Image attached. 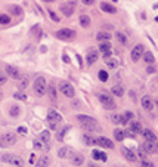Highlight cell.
Wrapping results in <instances>:
<instances>
[{"label":"cell","mask_w":158,"mask_h":167,"mask_svg":"<svg viewBox=\"0 0 158 167\" xmlns=\"http://www.w3.org/2000/svg\"><path fill=\"white\" fill-rule=\"evenodd\" d=\"M62 58H64V61H65L67 64H70V62H71L70 58H68V55H65V53H64V56H62Z\"/></svg>","instance_id":"obj_53"},{"label":"cell","mask_w":158,"mask_h":167,"mask_svg":"<svg viewBox=\"0 0 158 167\" xmlns=\"http://www.w3.org/2000/svg\"><path fill=\"white\" fill-rule=\"evenodd\" d=\"M142 150L145 151L146 154H152L157 151V142H149V141H145V144L141 147Z\"/></svg>","instance_id":"obj_11"},{"label":"cell","mask_w":158,"mask_h":167,"mask_svg":"<svg viewBox=\"0 0 158 167\" xmlns=\"http://www.w3.org/2000/svg\"><path fill=\"white\" fill-rule=\"evenodd\" d=\"M115 37H117V40H118L120 43H123V45H126V43H127V37H126V34L117 33V34H115Z\"/></svg>","instance_id":"obj_36"},{"label":"cell","mask_w":158,"mask_h":167,"mask_svg":"<svg viewBox=\"0 0 158 167\" xmlns=\"http://www.w3.org/2000/svg\"><path fill=\"white\" fill-rule=\"evenodd\" d=\"M56 37L61 39V40H70L72 37H75V31L68 30V28H62V30H59V31L56 33Z\"/></svg>","instance_id":"obj_7"},{"label":"cell","mask_w":158,"mask_h":167,"mask_svg":"<svg viewBox=\"0 0 158 167\" xmlns=\"http://www.w3.org/2000/svg\"><path fill=\"white\" fill-rule=\"evenodd\" d=\"M99 79H101L102 82H106V80H108V73H106L105 70H101V71H99Z\"/></svg>","instance_id":"obj_40"},{"label":"cell","mask_w":158,"mask_h":167,"mask_svg":"<svg viewBox=\"0 0 158 167\" xmlns=\"http://www.w3.org/2000/svg\"><path fill=\"white\" fill-rule=\"evenodd\" d=\"M111 93H112L114 96H123L124 95V87L121 86V84H115V86H112Z\"/></svg>","instance_id":"obj_20"},{"label":"cell","mask_w":158,"mask_h":167,"mask_svg":"<svg viewBox=\"0 0 158 167\" xmlns=\"http://www.w3.org/2000/svg\"><path fill=\"white\" fill-rule=\"evenodd\" d=\"M49 164H50V158L47 155H41L37 163V167H49Z\"/></svg>","instance_id":"obj_23"},{"label":"cell","mask_w":158,"mask_h":167,"mask_svg":"<svg viewBox=\"0 0 158 167\" xmlns=\"http://www.w3.org/2000/svg\"><path fill=\"white\" fill-rule=\"evenodd\" d=\"M5 83H6V76H5V74H0V86H3Z\"/></svg>","instance_id":"obj_48"},{"label":"cell","mask_w":158,"mask_h":167,"mask_svg":"<svg viewBox=\"0 0 158 167\" xmlns=\"http://www.w3.org/2000/svg\"><path fill=\"white\" fill-rule=\"evenodd\" d=\"M96 39H98V42H99V43H102V42H108V40L111 39V34H108V33H98Z\"/></svg>","instance_id":"obj_30"},{"label":"cell","mask_w":158,"mask_h":167,"mask_svg":"<svg viewBox=\"0 0 158 167\" xmlns=\"http://www.w3.org/2000/svg\"><path fill=\"white\" fill-rule=\"evenodd\" d=\"M143 52H145V46L143 45H136L133 50H132V61H139L142 58V55H143Z\"/></svg>","instance_id":"obj_8"},{"label":"cell","mask_w":158,"mask_h":167,"mask_svg":"<svg viewBox=\"0 0 158 167\" xmlns=\"http://www.w3.org/2000/svg\"><path fill=\"white\" fill-rule=\"evenodd\" d=\"M74 9H75V0L67 2L65 5H61V12H62L65 17H71V15L74 14Z\"/></svg>","instance_id":"obj_5"},{"label":"cell","mask_w":158,"mask_h":167,"mask_svg":"<svg viewBox=\"0 0 158 167\" xmlns=\"http://www.w3.org/2000/svg\"><path fill=\"white\" fill-rule=\"evenodd\" d=\"M46 90H47V93H49V98H50V99H55V98H56V89H55V86H53V84H50Z\"/></svg>","instance_id":"obj_32"},{"label":"cell","mask_w":158,"mask_h":167,"mask_svg":"<svg viewBox=\"0 0 158 167\" xmlns=\"http://www.w3.org/2000/svg\"><path fill=\"white\" fill-rule=\"evenodd\" d=\"M142 56H143V59H145V62H146V64H154V61H155L154 53H152V52H149V50H148V52H143V55H142Z\"/></svg>","instance_id":"obj_24"},{"label":"cell","mask_w":158,"mask_h":167,"mask_svg":"<svg viewBox=\"0 0 158 167\" xmlns=\"http://www.w3.org/2000/svg\"><path fill=\"white\" fill-rule=\"evenodd\" d=\"M72 155V150H71L70 147H62L61 150L58 151V157L59 158H68Z\"/></svg>","instance_id":"obj_16"},{"label":"cell","mask_w":158,"mask_h":167,"mask_svg":"<svg viewBox=\"0 0 158 167\" xmlns=\"http://www.w3.org/2000/svg\"><path fill=\"white\" fill-rule=\"evenodd\" d=\"M43 2H46V3H52V2H55V0H43Z\"/></svg>","instance_id":"obj_55"},{"label":"cell","mask_w":158,"mask_h":167,"mask_svg":"<svg viewBox=\"0 0 158 167\" xmlns=\"http://www.w3.org/2000/svg\"><path fill=\"white\" fill-rule=\"evenodd\" d=\"M112 123L114 124H121V116H118V114H115V116H112Z\"/></svg>","instance_id":"obj_42"},{"label":"cell","mask_w":158,"mask_h":167,"mask_svg":"<svg viewBox=\"0 0 158 167\" xmlns=\"http://www.w3.org/2000/svg\"><path fill=\"white\" fill-rule=\"evenodd\" d=\"M18 133H21V135H25V133H27V129L21 126V127H18Z\"/></svg>","instance_id":"obj_49"},{"label":"cell","mask_w":158,"mask_h":167,"mask_svg":"<svg viewBox=\"0 0 158 167\" xmlns=\"http://www.w3.org/2000/svg\"><path fill=\"white\" fill-rule=\"evenodd\" d=\"M14 98H15V99H19V101H27V95L22 93V92H17V93L14 95Z\"/></svg>","instance_id":"obj_38"},{"label":"cell","mask_w":158,"mask_h":167,"mask_svg":"<svg viewBox=\"0 0 158 167\" xmlns=\"http://www.w3.org/2000/svg\"><path fill=\"white\" fill-rule=\"evenodd\" d=\"M0 147H2V148L6 147V144H5V141H3V136H0Z\"/></svg>","instance_id":"obj_52"},{"label":"cell","mask_w":158,"mask_h":167,"mask_svg":"<svg viewBox=\"0 0 158 167\" xmlns=\"http://www.w3.org/2000/svg\"><path fill=\"white\" fill-rule=\"evenodd\" d=\"M146 155H148V154L142 150V148H139V150H138V155H136V157H141L142 160H145V158H146Z\"/></svg>","instance_id":"obj_44"},{"label":"cell","mask_w":158,"mask_h":167,"mask_svg":"<svg viewBox=\"0 0 158 167\" xmlns=\"http://www.w3.org/2000/svg\"><path fill=\"white\" fill-rule=\"evenodd\" d=\"M84 142H86V145H96V138H93L92 135H84Z\"/></svg>","instance_id":"obj_31"},{"label":"cell","mask_w":158,"mask_h":167,"mask_svg":"<svg viewBox=\"0 0 158 167\" xmlns=\"http://www.w3.org/2000/svg\"><path fill=\"white\" fill-rule=\"evenodd\" d=\"M27 84H28V77H24L22 80H21V83H19V90H24L25 87H27Z\"/></svg>","instance_id":"obj_39"},{"label":"cell","mask_w":158,"mask_h":167,"mask_svg":"<svg viewBox=\"0 0 158 167\" xmlns=\"http://www.w3.org/2000/svg\"><path fill=\"white\" fill-rule=\"evenodd\" d=\"M130 132H133V133H141L142 132V124L139 123V121L133 120V121L130 123Z\"/></svg>","instance_id":"obj_21"},{"label":"cell","mask_w":158,"mask_h":167,"mask_svg":"<svg viewBox=\"0 0 158 167\" xmlns=\"http://www.w3.org/2000/svg\"><path fill=\"white\" fill-rule=\"evenodd\" d=\"M114 136H115L117 141H123L124 138H126V136H124V132L120 130V129H115V130H114Z\"/></svg>","instance_id":"obj_34"},{"label":"cell","mask_w":158,"mask_h":167,"mask_svg":"<svg viewBox=\"0 0 158 167\" xmlns=\"http://www.w3.org/2000/svg\"><path fill=\"white\" fill-rule=\"evenodd\" d=\"M92 155H93V158L95 160H102V161H106V154L105 152H101V151L95 150L92 152Z\"/></svg>","instance_id":"obj_27"},{"label":"cell","mask_w":158,"mask_h":167,"mask_svg":"<svg viewBox=\"0 0 158 167\" xmlns=\"http://www.w3.org/2000/svg\"><path fill=\"white\" fill-rule=\"evenodd\" d=\"M34 148H35V150H47L49 147H47V145H44L41 141H38V139H37V141H34Z\"/></svg>","instance_id":"obj_33"},{"label":"cell","mask_w":158,"mask_h":167,"mask_svg":"<svg viewBox=\"0 0 158 167\" xmlns=\"http://www.w3.org/2000/svg\"><path fill=\"white\" fill-rule=\"evenodd\" d=\"M123 117L129 121V120H132V118H133V114H132L130 111H127V113H124V114H123Z\"/></svg>","instance_id":"obj_46"},{"label":"cell","mask_w":158,"mask_h":167,"mask_svg":"<svg viewBox=\"0 0 158 167\" xmlns=\"http://www.w3.org/2000/svg\"><path fill=\"white\" fill-rule=\"evenodd\" d=\"M155 71V67H148V70H146V73H149V74H152Z\"/></svg>","instance_id":"obj_51"},{"label":"cell","mask_w":158,"mask_h":167,"mask_svg":"<svg viewBox=\"0 0 158 167\" xmlns=\"http://www.w3.org/2000/svg\"><path fill=\"white\" fill-rule=\"evenodd\" d=\"M0 99H2V93H0Z\"/></svg>","instance_id":"obj_56"},{"label":"cell","mask_w":158,"mask_h":167,"mask_svg":"<svg viewBox=\"0 0 158 167\" xmlns=\"http://www.w3.org/2000/svg\"><path fill=\"white\" fill-rule=\"evenodd\" d=\"M61 120H62V117H61V114H59L58 111L50 110V111L47 113V121H49L50 124H58Z\"/></svg>","instance_id":"obj_10"},{"label":"cell","mask_w":158,"mask_h":167,"mask_svg":"<svg viewBox=\"0 0 158 167\" xmlns=\"http://www.w3.org/2000/svg\"><path fill=\"white\" fill-rule=\"evenodd\" d=\"M9 114H11L12 117H18V116H19V107L12 105V107H11V110H9Z\"/></svg>","instance_id":"obj_35"},{"label":"cell","mask_w":158,"mask_h":167,"mask_svg":"<svg viewBox=\"0 0 158 167\" xmlns=\"http://www.w3.org/2000/svg\"><path fill=\"white\" fill-rule=\"evenodd\" d=\"M101 9L108 12V14H115V12H117V9H115L112 5H108V3H101Z\"/></svg>","instance_id":"obj_26"},{"label":"cell","mask_w":158,"mask_h":167,"mask_svg":"<svg viewBox=\"0 0 158 167\" xmlns=\"http://www.w3.org/2000/svg\"><path fill=\"white\" fill-rule=\"evenodd\" d=\"M89 167H99V166H96V164H93V163H90V164H89Z\"/></svg>","instance_id":"obj_54"},{"label":"cell","mask_w":158,"mask_h":167,"mask_svg":"<svg viewBox=\"0 0 158 167\" xmlns=\"http://www.w3.org/2000/svg\"><path fill=\"white\" fill-rule=\"evenodd\" d=\"M96 145H101V147H104V148H114V144H112V141H109L108 138H96Z\"/></svg>","instance_id":"obj_13"},{"label":"cell","mask_w":158,"mask_h":167,"mask_svg":"<svg viewBox=\"0 0 158 167\" xmlns=\"http://www.w3.org/2000/svg\"><path fill=\"white\" fill-rule=\"evenodd\" d=\"M6 74L9 76V77H12V79H15V80H18V79H21V74H19V71H18V68H15L14 65H6Z\"/></svg>","instance_id":"obj_12"},{"label":"cell","mask_w":158,"mask_h":167,"mask_svg":"<svg viewBox=\"0 0 158 167\" xmlns=\"http://www.w3.org/2000/svg\"><path fill=\"white\" fill-rule=\"evenodd\" d=\"M40 141H41L43 144H49V141H50V132H49V130H43V132L40 133Z\"/></svg>","instance_id":"obj_28"},{"label":"cell","mask_w":158,"mask_h":167,"mask_svg":"<svg viewBox=\"0 0 158 167\" xmlns=\"http://www.w3.org/2000/svg\"><path fill=\"white\" fill-rule=\"evenodd\" d=\"M59 90L62 92V95H65V96H68V98H72V96L75 95L74 87H72L70 83H67V82H62V83L59 84Z\"/></svg>","instance_id":"obj_6"},{"label":"cell","mask_w":158,"mask_h":167,"mask_svg":"<svg viewBox=\"0 0 158 167\" xmlns=\"http://www.w3.org/2000/svg\"><path fill=\"white\" fill-rule=\"evenodd\" d=\"M71 161H72L74 166H81V164L84 163V157H83L81 154H72Z\"/></svg>","instance_id":"obj_18"},{"label":"cell","mask_w":158,"mask_h":167,"mask_svg":"<svg viewBox=\"0 0 158 167\" xmlns=\"http://www.w3.org/2000/svg\"><path fill=\"white\" fill-rule=\"evenodd\" d=\"M142 167H154V164H152L151 161H146V160H143V163H142Z\"/></svg>","instance_id":"obj_47"},{"label":"cell","mask_w":158,"mask_h":167,"mask_svg":"<svg viewBox=\"0 0 158 167\" xmlns=\"http://www.w3.org/2000/svg\"><path fill=\"white\" fill-rule=\"evenodd\" d=\"M46 89H47L46 79L44 77H37L34 82V93L37 96H43L46 93Z\"/></svg>","instance_id":"obj_2"},{"label":"cell","mask_w":158,"mask_h":167,"mask_svg":"<svg viewBox=\"0 0 158 167\" xmlns=\"http://www.w3.org/2000/svg\"><path fill=\"white\" fill-rule=\"evenodd\" d=\"M70 129H71L70 126H67V127H64V129L61 130V133L58 135V139H59V141H62V138H64V135L67 133V130H70Z\"/></svg>","instance_id":"obj_43"},{"label":"cell","mask_w":158,"mask_h":167,"mask_svg":"<svg viewBox=\"0 0 158 167\" xmlns=\"http://www.w3.org/2000/svg\"><path fill=\"white\" fill-rule=\"evenodd\" d=\"M98 98L105 105L106 110H114V108H115V104H114V101H112V96H109V95H106V93H99Z\"/></svg>","instance_id":"obj_4"},{"label":"cell","mask_w":158,"mask_h":167,"mask_svg":"<svg viewBox=\"0 0 158 167\" xmlns=\"http://www.w3.org/2000/svg\"><path fill=\"white\" fill-rule=\"evenodd\" d=\"M2 160L6 161V163H11L12 166H15V167L24 166V160H22L19 155H15V154H3V155H2Z\"/></svg>","instance_id":"obj_3"},{"label":"cell","mask_w":158,"mask_h":167,"mask_svg":"<svg viewBox=\"0 0 158 167\" xmlns=\"http://www.w3.org/2000/svg\"><path fill=\"white\" fill-rule=\"evenodd\" d=\"M9 22H11V17H9V15H0V24L6 25V24H9Z\"/></svg>","instance_id":"obj_37"},{"label":"cell","mask_w":158,"mask_h":167,"mask_svg":"<svg viewBox=\"0 0 158 167\" xmlns=\"http://www.w3.org/2000/svg\"><path fill=\"white\" fill-rule=\"evenodd\" d=\"M142 135H143V138H145V141H149V142H157V136H155V133L152 132V130H142L141 132Z\"/></svg>","instance_id":"obj_17"},{"label":"cell","mask_w":158,"mask_h":167,"mask_svg":"<svg viewBox=\"0 0 158 167\" xmlns=\"http://www.w3.org/2000/svg\"><path fill=\"white\" fill-rule=\"evenodd\" d=\"M8 9H9V14H12V15H15V17H19V15L22 14V9H21L19 6H17V5H11Z\"/></svg>","instance_id":"obj_25"},{"label":"cell","mask_w":158,"mask_h":167,"mask_svg":"<svg viewBox=\"0 0 158 167\" xmlns=\"http://www.w3.org/2000/svg\"><path fill=\"white\" fill-rule=\"evenodd\" d=\"M106 65H108V67H111V68H115V67H117V61H115V59H112V58H108V59H106Z\"/></svg>","instance_id":"obj_41"},{"label":"cell","mask_w":158,"mask_h":167,"mask_svg":"<svg viewBox=\"0 0 158 167\" xmlns=\"http://www.w3.org/2000/svg\"><path fill=\"white\" fill-rule=\"evenodd\" d=\"M81 2H83L84 5H93V3H95V0H81Z\"/></svg>","instance_id":"obj_50"},{"label":"cell","mask_w":158,"mask_h":167,"mask_svg":"<svg viewBox=\"0 0 158 167\" xmlns=\"http://www.w3.org/2000/svg\"><path fill=\"white\" fill-rule=\"evenodd\" d=\"M49 15H50V18H52L53 21H56V22L59 21V17H58V15H56V14H55L53 11H49Z\"/></svg>","instance_id":"obj_45"},{"label":"cell","mask_w":158,"mask_h":167,"mask_svg":"<svg viewBox=\"0 0 158 167\" xmlns=\"http://www.w3.org/2000/svg\"><path fill=\"white\" fill-rule=\"evenodd\" d=\"M99 49H101V52L105 55V58H108V56L111 55V46H109L108 42H102V43L99 45Z\"/></svg>","instance_id":"obj_19"},{"label":"cell","mask_w":158,"mask_h":167,"mask_svg":"<svg viewBox=\"0 0 158 167\" xmlns=\"http://www.w3.org/2000/svg\"><path fill=\"white\" fill-rule=\"evenodd\" d=\"M98 58H99V52L96 49H89L87 50V56H86V61H87L89 65H92V64H95L96 61H98Z\"/></svg>","instance_id":"obj_9"},{"label":"cell","mask_w":158,"mask_h":167,"mask_svg":"<svg viewBox=\"0 0 158 167\" xmlns=\"http://www.w3.org/2000/svg\"><path fill=\"white\" fill-rule=\"evenodd\" d=\"M142 107L145 108V110H148V111H151L152 108H154V105H152V101L149 96H143L142 98Z\"/></svg>","instance_id":"obj_22"},{"label":"cell","mask_w":158,"mask_h":167,"mask_svg":"<svg viewBox=\"0 0 158 167\" xmlns=\"http://www.w3.org/2000/svg\"><path fill=\"white\" fill-rule=\"evenodd\" d=\"M121 152H123V155L129 160V161H136V158H138V157H136V154H135L133 151L129 150V148H126V147L121 148Z\"/></svg>","instance_id":"obj_15"},{"label":"cell","mask_w":158,"mask_h":167,"mask_svg":"<svg viewBox=\"0 0 158 167\" xmlns=\"http://www.w3.org/2000/svg\"><path fill=\"white\" fill-rule=\"evenodd\" d=\"M77 120L80 121L81 127H83L86 132H92V130L99 129L98 121H96L93 117H89V116H77Z\"/></svg>","instance_id":"obj_1"},{"label":"cell","mask_w":158,"mask_h":167,"mask_svg":"<svg viewBox=\"0 0 158 167\" xmlns=\"http://www.w3.org/2000/svg\"><path fill=\"white\" fill-rule=\"evenodd\" d=\"M80 25L83 27V28H87L89 25H90V18L87 15H81L80 17Z\"/></svg>","instance_id":"obj_29"},{"label":"cell","mask_w":158,"mask_h":167,"mask_svg":"<svg viewBox=\"0 0 158 167\" xmlns=\"http://www.w3.org/2000/svg\"><path fill=\"white\" fill-rule=\"evenodd\" d=\"M3 141L6 145H15L17 144V135L15 133H5L3 135Z\"/></svg>","instance_id":"obj_14"}]
</instances>
